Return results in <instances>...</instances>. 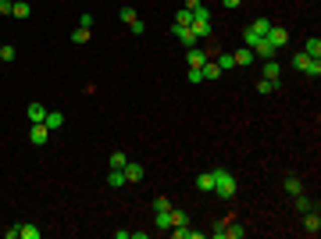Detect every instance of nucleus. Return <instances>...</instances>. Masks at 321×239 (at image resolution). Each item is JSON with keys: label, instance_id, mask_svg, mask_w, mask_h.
<instances>
[{"label": "nucleus", "instance_id": "5701e85b", "mask_svg": "<svg viewBox=\"0 0 321 239\" xmlns=\"http://www.w3.org/2000/svg\"><path fill=\"white\" fill-rule=\"evenodd\" d=\"M293 200H296V207H300L303 214H307V211H314V204H310V196H303V193H296V196H293Z\"/></svg>", "mask_w": 321, "mask_h": 239}, {"label": "nucleus", "instance_id": "7c9ffc66", "mask_svg": "<svg viewBox=\"0 0 321 239\" xmlns=\"http://www.w3.org/2000/svg\"><path fill=\"white\" fill-rule=\"evenodd\" d=\"M211 235H214V239H228V221H218Z\"/></svg>", "mask_w": 321, "mask_h": 239}, {"label": "nucleus", "instance_id": "a211bd4d", "mask_svg": "<svg viewBox=\"0 0 321 239\" xmlns=\"http://www.w3.org/2000/svg\"><path fill=\"white\" fill-rule=\"evenodd\" d=\"M43 232H39L36 225H18V239H39Z\"/></svg>", "mask_w": 321, "mask_h": 239}, {"label": "nucleus", "instance_id": "a878e982", "mask_svg": "<svg viewBox=\"0 0 321 239\" xmlns=\"http://www.w3.org/2000/svg\"><path fill=\"white\" fill-rule=\"evenodd\" d=\"M275 90H278V83H271V78H261V83H257V93H264V97L275 93Z\"/></svg>", "mask_w": 321, "mask_h": 239}, {"label": "nucleus", "instance_id": "f257e3e1", "mask_svg": "<svg viewBox=\"0 0 321 239\" xmlns=\"http://www.w3.org/2000/svg\"><path fill=\"white\" fill-rule=\"evenodd\" d=\"M211 175H214V193L221 196V200H232V196H235V189H239V186H235V179H232L225 168H214Z\"/></svg>", "mask_w": 321, "mask_h": 239}, {"label": "nucleus", "instance_id": "473e14b6", "mask_svg": "<svg viewBox=\"0 0 321 239\" xmlns=\"http://www.w3.org/2000/svg\"><path fill=\"white\" fill-rule=\"evenodd\" d=\"M118 18H122V22H125V25H132V22H136V18H139V15H136V11H132V8H122V15H118Z\"/></svg>", "mask_w": 321, "mask_h": 239}, {"label": "nucleus", "instance_id": "bb28decb", "mask_svg": "<svg viewBox=\"0 0 321 239\" xmlns=\"http://www.w3.org/2000/svg\"><path fill=\"white\" fill-rule=\"evenodd\" d=\"M175 25H193V11H189V8H182V11L175 15Z\"/></svg>", "mask_w": 321, "mask_h": 239}, {"label": "nucleus", "instance_id": "423d86ee", "mask_svg": "<svg viewBox=\"0 0 321 239\" xmlns=\"http://www.w3.org/2000/svg\"><path fill=\"white\" fill-rule=\"evenodd\" d=\"M29 139H32L36 146H43V143L50 139V129H47L43 122H39V125H32V129H29Z\"/></svg>", "mask_w": 321, "mask_h": 239}, {"label": "nucleus", "instance_id": "cd10ccee", "mask_svg": "<svg viewBox=\"0 0 321 239\" xmlns=\"http://www.w3.org/2000/svg\"><path fill=\"white\" fill-rule=\"evenodd\" d=\"M250 29H254L257 36H268V29H271V22H268V18H257V22H254Z\"/></svg>", "mask_w": 321, "mask_h": 239}, {"label": "nucleus", "instance_id": "e433bc0d", "mask_svg": "<svg viewBox=\"0 0 321 239\" xmlns=\"http://www.w3.org/2000/svg\"><path fill=\"white\" fill-rule=\"evenodd\" d=\"M189 83H196V86L204 83V75H200V68H189Z\"/></svg>", "mask_w": 321, "mask_h": 239}, {"label": "nucleus", "instance_id": "39448f33", "mask_svg": "<svg viewBox=\"0 0 321 239\" xmlns=\"http://www.w3.org/2000/svg\"><path fill=\"white\" fill-rule=\"evenodd\" d=\"M207 57H211V54H207V50H200V47H189V50H186L189 68H204V64H207Z\"/></svg>", "mask_w": 321, "mask_h": 239}, {"label": "nucleus", "instance_id": "aec40b11", "mask_svg": "<svg viewBox=\"0 0 321 239\" xmlns=\"http://www.w3.org/2000/svg\"><path fill=\"white\" fill-rule=\"evenodd\" d=\"M214 64H218L221 71H232V68H235V57H232V54H218V61H214Z\"/></svg>", "mask_w": 321, "mask_h": 239}, {"label": "nucleus", "instance_id": "4be33fe9", "mask_svg": "<svg viewBox=\"0 0 321 239\" xmlns=\"http://www.w3.org/2000/svg\"><path fill=\"white\" fill-rule=\"evenodd\" d=\"M303 75L317 78V75H321V61H317V57H310V61H307V68H303Z\"/></svg>", "mask_w": 321, "mask_h": 239}, {"label": "nucleus", "instance_id": "412c9836", "mask_svg": "<svg viewBox=\"0 0 321 239\" xmlns=\"http://www.w3.org/2000/svg\"><path fill=\"white\" fill-rule=\"evenodd\" d=\"M71 43H78V47H83V43H90V29H83V25H78V29L71 32Z\"/></svg>", "mask_w": 321, "mask_h": 239}, {"label": "nucleus", "instance_id": "2f4dec72", "mask_svg": "<svg viewBox=\"0 0 321 239\" xmlns=\"http://www.w3.org/2000/svg\"><path fill=\"white\" fill-rule=\"evenodd\" d=\"M15 57H18V50H15V47H8V43L0 47V61H15Z\"/></svg>", "mask_w": 321, "mask_h": 239}, {"label": "nucleus", "instance_id": "393cba45", "mask_svg": "<svg viewBox=\"0 0 321 239\" xmlns=\"http://www.w3.org/2000/svg\"><path fill=\"white\" fill-rule=\"evenodd\" d=\"M11 15H15V18H29V4H25V0H15Z\"/></svg>", "mask_w": 321, "mask_h": 239}, {"label": "nucleus", "instance_id": "0eeeda50", "mask_svg": "<svg viewBox=\"0 0 321 239\" xmlns=\"http://www.w3.org/2000/svg\"><path fill=\"white\" fill-rule=\"evenodd\" d=\"M303 228H307L310 235L321 232V218H317V211H307V214H303Z\"/></svg>", "mask_w": 321, "mask_h": 239}, {"label": "nucleus", "instance_id": "ddd939ff", "mask_svg": "<svg viewBox=\"0 0 321 239\" xmlns=\"http://www.w3.org/2000/svg\"><path fill=\"white\" fill-rule=\"evenodd\" d=\"M232 57H235V68H239V64H254V61H257V57H254V50H250V47H239V50H235V54H232Z\"/></svg>", "mask_w": 321, "mask_h": 239}, {"label": "nucleus", "instance_id": "58836bf2", "mask_svg": "<svg viewBox=\"0 0 321 239\" xmlns=\"http://www.w3.org/2000/svg\"><path fill=\"white\" fill-rule=\"evenodd\" d=\"M129 29H132V32H136V36H143V29H146V25H143V18H136V22H132V25H129Z\"/></svg>", "mask_w": 321, "mask_h": 239}, {"label": "nucleus", "instance_id": "6e6552de", "mask_svg": "<svg viewBox=\"0 0 321 239\" xmlns=\"http://www.w3.org/2000/svg\"><path fill=\"white\" fill-rule=\"evenodd\" d=\"M43 125H47L50 132H57V129L64 125V114H61V111H47V118H43Z\"/></svg>", "mask_w": 321, "mask_h": 239}, {"label": "nucleus", "instance_id": "72a5a7b5", "mask_svg": "<svg viewBox=\"0 0 321 239\" xmlns=\"http://www.w3.org/2000/svg\"><path fill=\"white\" fill-rule=\"evenodd\" d=\"M243 235H247V228H239V225L228 221V239H243Z\"/></svg>", "mask_w": 321, "mask_h": 239}, {"label": "nucleus", "instance_id": "f03ea898", "mask_svg": "<svg viewBox=\"0 0 321 239\" xmlns=\"http://www.w3.org/2000/svg\"><path fill=\"white\" fill-rule=\"evenodd\" d=\"M264 39H268V43H271V47H275V50H282V47H286V43H289V32H286V29H278V25H271V29H268V36H264Z\"/></svg>", "mask_w": 321, "mask_h": 239}, {"label": "nucleus", "instance_id": "f3484780", "mask_svg": "<svg viewBox=\"0 0 321 239\" xmlns=\"http://www.w3.org/2000/svg\"><path fill=\"white\" fill-rule=\"evenodd\" d=\"M303 54H307V57H321V39H317V36H310V39H307Z\"/></svg>", "mask_w": 321, "mask_h": 239}, {"label": "nucleus", "instance_id": "f8f14e48", "mask_svg": "<svg viewBox=\"0 0 321 239\" xmlns=\"http://www.w3.org/2000/svg\"><path fill=\"white\" fill-rule=\"evenodd\" d=\"M47 118V107L43 104H29V125H39Z\"/></svg>", "mask_w": 321, "mask_h": 239}, {"label": "nucleus", "instance_id": "1a4fd4ad", "mask_svg": "<svg viewBox=\"0 0 321 239\" xmlns=\"http://www.w3.org/2000/svg\"><path fill=\"white\" fill-rule=\"evenodd\" d=\"M125 182H129V179H125L122 168H111V172H107V186H111V189H122Z\"/></svg>", "mask_w": 321, "mask_h": 239}, {"label": "nucleus", "instance_id": "c9c22d12", "mask_svg": "<svg viewBox=\"0 0 321 239\" xmlns=\"http://www.w3.org/2000/svg\"><path fill=\"white\" fill-rule=\"evenodd\" d=\"M307 61H310L307 54H296V57H293V68H296V71H303V68H307Z\"/></svg>", "mask_w": 321, "mask_h": 239}, {"label": "nucleus", "instance_id": "dca6fc26", "mask_svg": "<svg viewBox=\"0 0 321 239\" xmlns=\"http://www.w3.org/2000/svg\"><path fill=\"white\" fill-rule=\"evenodd\" d=\"M153 225L168 232V228H172V207H168V211H157V218H153Z\"/></svg>", "mask_w": 321, "mask_h": 239}, {"label": "nucleus", "instance_id": "9d476101", "mask_svg": "<svg viewBox=\"0 0 321 239\" xmlns=\"http://www.w3.org/2000/svg\"><path fill=\"white\" fill-rule=\"evenodd\" d=\"M196 189H200V193H214V175H211V172H200V175H196Z\"/></svg>", "mask_w": 321, "mask_h": 239}, {"label": "nucleus", "instance_id": "7ed1b4c3", "mask_svg": "<svg viewBox=\"0 0 321 239\" xmlns=\"http://www.w3.org/2000/svg\"><path fill=\"white\" fill-rule=\"evenodd\" d=\"M250 50H254V57H264V61H271V57L278 54V50H275V47L268 43L264 36H261V39H254V47H250Z\"/></svg>", "mask_w": 321, "mask_h": 239}, {"label": "nucleus", "instance_id": "ea45409f", "mask_svg": "<svg viewBox=\"0 0 321 239\" xmlns=\"http://www.w3.org/2000/svg\"><path fill=\"white\" fill-rule=\"evenodd\" d=\"M221 4H225V8H228V11H235V8H239V4H243V0H221Z\"/></svg>", "mask_w": 321, "mask_h": 239}, {"label": "nucleus", "instance_id": "a19ab883", "mask_svg": "<svg viewBox=\"0 0 321 239\" xmlns=\"http://www.w3.org/2000/svg\"><path fill=\"white\" fill-rule=\"evenodd\" d=\"M0 47H4V43H0Z\"/></svg>", "mask_w": 321, "mask_h": 239}, {"label": "nucleus", "instance_id": "9b49d317", "mask_svg": "<svg viewBox=\"0 0 321 239\" xmlns=\"http://www.w3.org/2000/svg\"><path fill=\"white\" fill-rule=\"evenodd\" d=\"M189 29L196 32V39H211V32H214V29H211V22H200V18H193V25H189Z\"/></svg>", "mask_w": 321, "mask_h": 239}, {"label": "nucleus", "instance_id": "6ab92c4d", "mask_svg": "<svg viewBox=\"0 0 321 239\" xmlns=\"http://www.w3.org/2000/svg\"><path fill=\"white\" fill-rule=\"evenodd\" d=\"M278 75H282V68H278V61H268V64H264V78H271V83H278Z\"/></svg>", "mask_w": 321, "mask_h": 239}, {"label": "nucleus", "instance_id": "b1692460", "mask_svg": "<svg viewBox=\"0 0 321 239\" xmlns=\"http://www.w3.org/2000/svg\"><path fill=\"white\" fill-rule=\"evenodd\" d=\"M125 165H129V157H125L122 150H114V153H111V168H125Z\"/></svg>", "mask_w": 321, "mask_h": 239}, {"label": "nucleus", "instance_id": "20e7f679", "mask_svg": "<svg viewBox=\"0 0 321 239\" xmlns=\"http://www.w3.org/2000/svg\"><path fill=\"white\" fill-rule=\"evenodd\" d=\"M175 36H179V43H182V47H186V50H189V47H196V43H200V39H196V32H193V29H189V25H175Z\"/></svg>", "mask_w": 321, "mask_h": 239}, {"label": "nucleus", "instance_id": "c85d7f7f", "mask_svg": "<svg viewBox=\"0 0 321 239\" xmlns=\"http://www.w3.org/2000/svg\"><path fill=\"white\" fill-rule=\"evenodd\" d=\"M286 193H289V196H296V193H303V186H300V179H293V175H289V179H286Z\"/></svg>", "mask_w": 321, "mask_h": 239}, {"label": "nucleus", "instance_id": "4468645a", "mask_svg": "<svg viewBox=\"0 0 321 239\" xmlns=\"http://www.w3.org/2000/svg\"><path fill=\"white\" fill-rule=\"evenodd\" d=\"M200 75H204V83H214V78H221V68L214 61H207L204 68H200Z\"/></svg>", "mask_w": 321, "mask_h": 239}, {"label": "nucleus", "instance_id": "2eb2a0df", "mask_svg": "<svg viewBox=\"0 0 321 239\" xmlns=\"http://www.w3.org/2000/svg\"><path fill=\"white\" fill-rule=\"evenodd\" d=\"M122 172H125V179H129V182H139V179H143V165H136V161H129Z\"/></svg>", "mask_w": 321, "mask_h": 239}, {"label": "nucleus", "instance_id": "f704fd0d", "mask_svg": "<svg viewBox=\"0 0 321 239\" xmlns=\"http://www.w3.org/2000/svg\"><path fill=\"white\" fill-rule=\"evenodd\" d=\"M168 207H172L168 196H157V200H153V211H168Z\"/></svg>", "mask_w": 321, "mask_h": 239}, {"label": "nucleus", "instance_id": "4c0bfd02", "mask_svg": "<svg viewBox=\"0 0 321 239\" xmlns=\"http://www.w3.org/2000/svg\"><path fill=\"white\" fill-rule=\"evenodd\" d=\"M11 8H15V0H0V15H11Z\"/></svg>", "mask_w": 321, "mask_h": 239}, {"label": "nucleus", "instance_id": "c756f323", "mask_svg": "<svg viewBox=\"0 0 321 239\" xmlns=\"http://www.w3.org/2000/svg\"><path fill=\"white\" fill-rule=\"evenodd\" d=\"M175 225H189V214L186 211H172V228Z\"/></svg>", "mask_w": 321, "mask_h": 239}]
</instances>
